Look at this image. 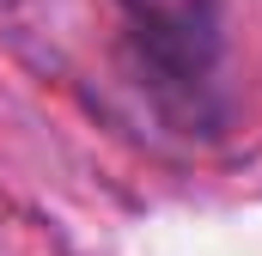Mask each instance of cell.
Masks as SVG:
<instances>
[{"instance_id":"obj_1","label":"cell","mask_w":262,"mask_h":256,"mask_svg":"<svg viewBox=\"0 0 262 256\" xmlns=\"http://www.w3.org/2000/svg\"><path fill=\"white\" fill-rule=\"evenodd\" d=\"M146 61L165 86H201L220 55V0H122Z\"/></svg>"}]
</instances>
